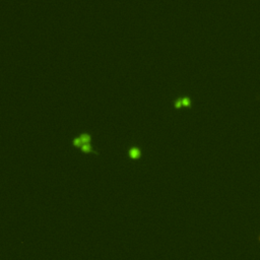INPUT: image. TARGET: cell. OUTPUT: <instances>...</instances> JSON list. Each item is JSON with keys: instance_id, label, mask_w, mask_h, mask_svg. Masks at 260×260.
<instances>
[{"instance_id": "obj_1", "label": "cell", "mask_w": 260, "mask_h": 260, "mask_svg": "<svg viewBox=\"0 0 260 260\" xmlns=\"http://www.w3.org/2000/svg\"><path fill=\"white\" fill-rule=\"evenodd\" d=\"M90 140H92V137H90V134L82 133L80 136H78V137L74 138V139L72 140V144L74 146H76V147H80V146L83 145V144L90 143Z\"/></svg>"}, {"instance_id": "obj_2", "label": "cell", "mask_w": 260, "mask_h": 260, "mask_svg": "<svg viewBox=\"0 0 260 260\" xmlns=\"http://www.w3.org/2000/svg\"><path fill=\"white\" fill-rule=\"evenodd\" d=\"M129 157L133 160H136L140 157V151L136 147H132L130 151H129Z\"/></svg>"}, {"instance_id": "obj_3", "label": "cell", "mask_w": 260, "mask_h": 260, "mask_svg": "<svg viewBox=\"0 0 260 260\" xmlns=\"http://www.w3.org/2000/svg\"><path fill=\"white\" fill-rule=\"evenodd\" d=\"M80 148H81V151L82 153H96V151H94L92 148V146H90V143H86L83 144V145L80 146Z\"/></svg>"}, {"instance_id": "obj_4", "label": "cell", "mask_w": 260, "mask_h": 260, "mask_svg": "<svg viewBox=\"0 0 260 260\" xmlns=\"http://www.w3.org/2000/svg\"><path fill=\"white\" fill-rule=\"evenodd\" d=\"M190 105V102L188 99H183L181 100V101H178L176 103V107L179 108V107H182V106H189Z\"/></svg>"}]
</instances>
